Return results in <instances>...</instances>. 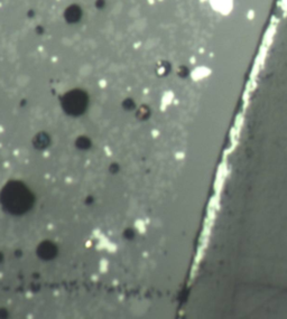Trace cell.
<instances>
[{
    "mask_svg": "<svg viewBox=\"0 0 287 319\" xmlns=\"http://www.w3.org/2000/svg\"><path fill=\"white\" fill-rule=\"evenodd\" d=\"M234 0H211V6L220 14H228L232 9Z\"/></svg>",
    "mask_w": 287,
    "mask_h": 319,
    "instance_id": "cell-1",
    "label": "cell"
}]
</instances>
